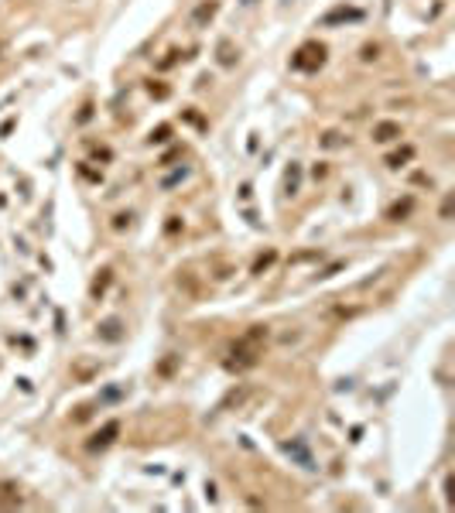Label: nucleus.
<instances>
[{"instance_id": "obj_1", "label": "nucleus", "mask_w": 455, "mask_h": 513, "mask_svg": "<svg viewBox=\"0 0 455 513\" xmlns=\"http://www.w3.org/2000/svg\"><path fill=\"white\" fill-rule=\"evenodd\" d=\"M322 65H325V45H318V41L302 45L295 52V59H291V69H298V72H315Z\"/></svg>"}, {"instance_id": "obj_2", "label": "nucleus", "mask_w": 455, "mask_h": 513, "mask_svg": "<svg viewBox=\"0 0 455 513\" xmlns=\"http://www.w3.org/2000/svg\"><path fill=\"white\" fill-rule=\"evenodd\" d=\"M349 21H363V10H360V7H346V3H339V7H332L318 24H322V28H335V24H349Z\"/></svg>"}, {"instance_id": "obj_3", "label": "nucleus", "mask_w": 455, "mask_h": 513, "mask_svg": "<svg viewBox=\"0 0 455 513\" xmlns=\"http://www.w3.org/2000/svg\"><path fill=\"white\" fill-rule=\"evenodd\" d=\"M284 452L302 465V469H308V472H315L318 465H315V458H311V452H308V445H304L302 438H291V441H284Z\"/></svg>"}, {"instance_id": "obj_4", "label": "nucleus", "mask_w": 455, "mask_h": 513, "mask_svg": "<svg viewBox=\"0 0 455 513\" xmlns=\"http://www.w3.org/2000/svg\"><path fill=\"white\" fill-rule=\"evenodd\" d=\"M117 435H120V421H106L92 438H89V452H99V448H110L113 441H117Z\"/></svg>"}, {"instance_id": "obj_5", "label": "nucleus", "mask_w": 455, "mask_h": 513, "mask_svg": "<svg viewBox=\"0 0 455 513\" xmlns=\"http://www.w3.org/2000/svg\"><path fill=\"white\" fill-rule=\"evenodd\" d=\"M397 137H400V123H397V120H383V123L373 127V141H377V144L397 141Z\"/></svg>"}, {"instance_id": "obj_6", "label": "nucleus", "mask_w": 455, "mask_h": 513, "mask_svg": "<svg viewBox=\"0 0 455 513\" xmlns=\"http://www.w3.org/2000/svg\"><path fill=\"white\" fill-rule=\"evenodd\" d=\"M216 10H219V0H202L199 7H195V14H192V21H195V28H206L212 17H216Z\"/></svg>"}, {"instance_id": "obj_7", "label": "nucleus", "mask_w": 455, "mask_h": 513, "mask_svg": "<svg viewBox=\"0 0 455 513\" xmlns=\"http://www.w3.org/2000/svg\"><path fill=\"white\" fill-rule=\"evenodd\" d=\"M99 339H103V342H120V339H123V325H120V318H106V322H99Z\"/></svg>"}, {"instance_id": "obj_8", "label": "nucleus", "mask_w": 455, "mask_h": 513, "mask_svg": "<svg viewBox=\"0 0 455 513\" xmlns=\"http://www.w3.org/2000/svg\"><path fill=\"white\" fill-rule=\"evenodd\" d=\"M188 175H192V168H188V164H178L171 175H164V178H161V192H171V188H175V185H182Z\"/></svg>"}, {"instance_id": "obj_9", "label": "nucleus", "mask_w": 455, "mask_h": 513, "mask_svg": "<svg viewBox=\"0 0 455 513\" xmlns=\"http://www.w3.org/2000/svg\"><path fill=\"white\" fill-rule=\"evenodd\" d=\"M110 281H113V271H110V267H103V271L96 274V281H92V288H89V294H92V298L99 301V298H103V291L110 288Z\"/></svg>"}, {"instance_id": "obj_10", "label": "nucleus", "mask_w": 455, "mask_h": 513, "mask_svg": "<svg viewBox=\"0 0 455 513\" xmlns=\"http://www.w3.org/2000/svg\"><path fill=\"white\" fill-rule=\"evenodd\" d=\"M414 157V147H400V151H394V154H387V168H400V164H407Z\"/></svg>"}, {"instance_id": "obj_11", "label": "nucleus", "mask_w": 455, "mask_h": 513, "mask_svg": "<svg viewBox=\"0 0 455 513\" xmlns=\"http://www.w3.org/2000/svg\"><path fill=\"white\" fill-rule=\"evenodd\" d=\"M298 178H302V168H298V164H291V168H288V178H284V192H288V195H295V192H298Z\"/></svg>"}, {"instance_id": "obj_12", "label": "nucleus", "mask_w": 455, "mask_h": 513, "mask_svg": "<svg viewBox=\"0 0 455 513\" xmlns=\"http://www.w3.org/2000/svg\"><path fill=\"white\" fill-rule=\"evenodd\" d=\"M274 260H277V250H267L264 257H257V260H253V271H250V274H264Z\"/></svg>"}, {"instance_id": "obj_13", "label": "nucleus", "mask_w": 455, "mask_h": 513, "mask_svg": "<svg viewBox=\"0 0 455 513\" xmlns=\"http://www.w3.org/2000/svg\"><path fill=\"white\" fill-rule=\"evenodd\" d=\"M411 206H414V199H404V202H397V206H390V212H387V219H404L407 212H411Z\"/></svg>"}, {"instance_id": "obj_14", "label": "nucleus", "mask_w": 455, "mask_h": 513, "mask_svg": "<svg viewBox=\"0 0 455 513\" xmlns=\"http://www.w3.org/2000/svg\"><path fill=\"white\" fill-rule=\"evenodd\" d=\"M219 65H223V69L236 65V52H233V45H229V41H219Z\"/></svg>"}, {"instance_id": "obj_15", "label": "nucleus", "mask_w": 455, "mask_h": 513, "mask_svg": "<svg viewBox=\"0 0 455 513\" xmlns=\"http://www.w3.org/2000/svg\"><path fill=\"white\" fill-rule=\"evenodd\" d=\"M318 144L325 147V151H332V147H342V144H346V137H342L339 130H329V134H325V137H322Z\"/></svg>"}, {"instance_id": "obj_16", "label": "nucleus", "mask_w": 455, "mask_h": 513, "mask_svg": "<svg viewBox=\"0 0 455 513\" xmlns=\"http://www.w3.org/2000/svg\"><path fill=\"white\" fill-rule=\"evenodd\" d=\"M123 393H127L123 387H106V390L99 393V404H113V400H120Z\"/></svg>"}, {"instance_id": "obj_17", "label": "nucleus", "mask_w": 455, "mask_h": 513, "mask_svg": "<svg viewBox=\"0 0 455 513\" xmlns=\"http://www.w3.org/2000/svg\"><path fill=\"white\" fill-rule=\"evenodd\" d=\"M168 137H171V127H168V123H161L157 130H151V137H148V141H151V144H164Z\"/></svg>"}, {"instance_id": "obj_18", "label": "nucleus", "mask_w": 455, "mask_h": 513, "mask_svg": "<svg viewBox=\"0 0 455 513\" xmlns=\"http://www.w3.org/2000/svg\"><path fill=\"white\" fill-rule=\"evenodd\" d=\"M148 92H151L154 99H168V92H171V89H168V86H161V82H148Z\"/></svg>"}, {"instance_id": "obj_19", "label": "nucleus", "mask_w": 455, "mask_h": 513, "mask_svg": "<svg viewBox=\"0 0 455 513\" xmlns=\"http://www.w3.org/2000/svg\"><path fill=\"white\" fill-rule=\"evenodd\" d=\"M360 59H363V62H373V59H380V45H363Z\"/></svg>"}, {"instance_id": "obj_20", "label": "nucleus", "mask_w": 455, "mask_h": 513, "mask_svg": "<svg viewBox=\"0 0 455 513\" xmlns=\"http://www.w3.org/2000/svg\"><path fill=\"white\" fill-rule=\"evenodd\" d=\"M127 222H130V212H117V216H113V229H123Z\"/></svg>"}, {"instance_id": "obj_21", "label": "nucleus", "mask_w": 455, "mask_h": 513, "mask_svg": "<svg viewBox=\"0 0 455 513\" xmlns=\"http://www.w3.org/2000/svg\"><path fill=\"white\" fill-rule=\"evenodd\" d=\"M89 117H92V103H86V106H82V113H79L76 120H79V123H86V120H89Z\"/></svg>"}, {"instance_id": "obj_22", "label": "nucleus", "mask_w": 455, "mask_h": 513, "mask_svg": "<svg viewBox=\"0 0 455 513\" xmlns=\"http://www.w3.org/2000/svg\"><path fill=\"white\" fill-rule=\"evenodd\" d=\"M240 3H243V7H253V3H257V0H240Z\"/></svg>"}]
</instances>
